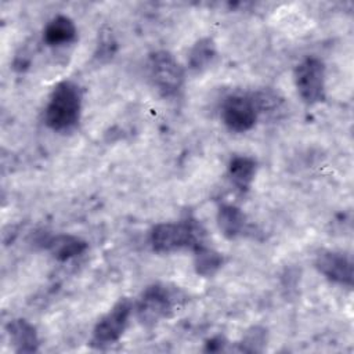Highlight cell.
<instances>
[{"mask_svg": "<svg viewBox=\"0 0 354 354\" xmlns=\"http://www.w3.org/2000/svg\"><path fill=\"white\" fill-rule=\"evenodd\" d=\"M10 340L17 353H35L39 348V336L35 326L26 319L18 318L7 325Z\"/></svg>", "mask_w": 354, "mask_h": 354, "instance_id": "9", "label": "cell"}, {"mask_svg": "<svg viewBox=\"0 0 354 354\" xmlns=\"http://www.w3.org/2000/svg\"><path fill=\"white\" fill-rule=\"evenodd\" d=\"M220 116L228 130L245 133L256 124L259 113L252 95L231 94L224 100Z\"/></svg>", "mask_w": 354, "mask_h": 354, "instance_id": "7", "label": "cell"}, {"mask_svg": "<svg viewBox=\"0 0 354 354\" xmlns=\"http://www.w3.org/2000/svg\"><path fill=\"white\" fill-rule=\"evenodd\" d=\"M266 342H267L266 329L260 326H253L243 335V339L241 342V350L249 351V353L263 351Z\"/></svg>", "mask_w": 354, "mask_h": 354, "instance_id": "16", "label": "cell"}, {"mask_svg": "<svg viewBox=\"0 0 354 354\" xmlns=\"http://www.w3.org/2000/svg\"><path fill=\"white\" fill-rule=\"evenodd\" d=\"M118 48V43L116 39L113 36V33L111 32V29L106 30H101L100 36H98V44L95 48V58L98 61H108L111 59Z\"/></svg>", "mask_w": 354, "mask_h": 354, "instance_id": "17", "label": "cell"}, {"mask_svg": "<svg viewBox=\"0 0 354 354\" xmlns=\"http://www.w3.org/2000/svg\"><path fill=\"white\" fill-rule=\"evenodd\" d=\"M217 225L225 238L239 236L246 225L243 212L234 205H223L217 212Z\"/></svg>", "mask_w": 354, "mask_h": 354, "instance_id": "12", "label": "cell"}, {"mask_svg": "<svg viewBox=\"0 0 354 354\" xmlns=\"http://www.w3.org/2000/svg\"><path fill=\"white\" fill-rule=\"evenodd\" d=\"M180 295L176 289H171L163 283H153L144 289L137 301V317L142 325L152 326L162 319L169 318L177 303Z\"/></svg>", "mask_w": 354, "mask_h": 354, "instance_id": "3", "label": "cell"}, {"mask_svg": "<svg viewBox=\"0 0 354 354\" xmlns=\"http://www.w3.org/2000/svg\"><path fill=\"white\" fill-rule=\"evenodd\" d=\"M82 93L76 83L64 80L58 83L44 109V122L54 131L72 129L80 118Z\"/></svg>", "mask_w": 354, "mask_h": 354, "instance_id": "1", "label": "cell"}, {"mask_svg": "<svg viewBox=\"0 0 354 354\" xmlns=\"http://www.w3.org/2000/svg\"><path fill=\"white\" fill-rule=\"evenodd\" d=\"M203 239V230L195 220H184L178 223L156 224L151 234L149 242L155 252L170 253L180 249L199 248Z\"/></svg>", "mask_w": 354, "mask_h": 354, "instance_id": "2", "label": "cell"}, {"mask_svg": "<svg viewBox=\"0 0 354 354\" xmlns=\"http://www.w3.org/2000/svg\"><path fill=\"white\" fill-rule=\"evenodd\" d=\"M194 252H195L194 267H195V271L198 275L210 278L221 268V266H223L221 253H218L214 249H210L205 245H201Z\"/></svg>", "mask_w": 354, "mask_h": 354, "instance_id": "14", "label": "cell"}, {"mask_svg": "<svg viewBox=\"0 0 354 354\" xmlns=\"http://www.w3.org/2000/svg\"><path fill=\"white\" fill-rule=\"evenodd\" d=\"M317 270L329 281L343 285H353V261L343 252L322 250L315 259Z\"/></svg>", "mask_w": 354, "mask_h": 354, "instance_id": "8", "label": "cell"}, {"mask_svg": "<svg viewBox=\"0 0 354 354\" xmlns=\"http://www.w3.org/2000/svg\"><path fill=\"white\" fill-rule=\"evenodd\" d=\"M148 72L155 87L166 97L176 95L184 84L183 66L166 50H159L149 55Z\"/></svg>", "mask_w": 354, "mask_h": 354, "instance_id": "4", "label": "cell"}, {"mask_svg": "<svg viewBox=\"0 0 354 354\" xmlns=\"http://www.w3.org/2000/svg\"><path fill=\"white\" fill-rule=\"evenodd\" d=\"M295 84L300 98L314 105L325 97V65L317 57H307L295 69Z\"/></svg>", "mask_w": 354, "mask_h": 354, "instance_id": "5", "label": "cell"}, {"mask_svg": "<svg viewBox=\"0 0 354 354\" xmlns=\"http://www.w3.org/2000/svg\"><path fill=\"white\" fill-rule=\"evenodd\" d=\"M256 160L250 156L236 155L228 163V177L232 185L241 192H246L256 176Z\"/></svg>", "mask_w": 354, "mask_h": 354, "instance_id": "11", "label": "cell"}, {"mask_svg": "<svg viewBox=\"0 0 354 354\" xmlns=\"http://www.w3.org/2000/svg\"><path fill=\"white\" fill-rule=\"evenodd\" d=\"M223 346H224V339L221 336H216V337H212L206 343V350L207 351H217V350H221Z\"/></svg>", "mask_w": 354, "mask_h": 354, "instance_id": "18", "label": "cell"}, {"mask_svg": "<svg viewBox=\"0 0 354 354\" xmlns=\"http://www.w3.org/2000/svg\"><path fill=\"white\" fill-rule=\"evenodd\" d=\"M214 57H216L214 41L209 37H203L198 40L191 48L189 57H188V65L194 71H202L206 66H209V64H212Z\"/></svg>", "mask_w": 354, "mask_h": 354, "instance_id": "15", "label": "cell"}, {"mask_svg": "<svg viewBox=\"0 0 354 354\" xmlns=\"http://www.w3.org/2000/svg\"><path fill=\"white\" fill-rule=\"evenodd\" d=\"M47 243H48V249L53 253V256L61 261L69 260L75 256H79L87 249V243L83 239H80L75 235H69V234L55 235V236L50 238L47 241Z\"/></svg>", "mask_w": 354, "mask_h": 354, "instance_id": "13", "label": "cell"}, {"mask_svg": "<svg viewBox=\"0 0 354 354\" xmlns=\"http://www.w3.org/2000/svg\"><path fill=\"white\" fill-rule=\"evenodd\" d=\"M131 313V300L123 297L116 301L115 306L95 324L93 329L91 344L97 347H104L118 342L129 325Z\"/></svg>", "mask_w": 354, "mask_h": 354, "instance_id": "6", "label": "cell"}, {"mask_svg": "<svg viewBox=\"0 0 354 354\" xmlns=\"http://www.w3.org/2000/svg\"><path fill=\"white\" fill-rule=\"evenodd\" d=\"M76 25L66 15H57L48 21L43 30V40L53 47L65 46L76 39Z\"/></svg>", "mask_w": 354, "mask_h": 354, "instance_id": "10", "label": "cell"}]
</instances>
